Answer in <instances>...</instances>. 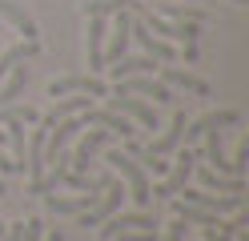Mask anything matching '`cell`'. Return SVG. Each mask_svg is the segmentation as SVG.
Here are the masks:
<instances>
[{"label":"cell","mask_w":249,"mask_h":241,"mask_svg":"<svg viewBox=\"0 0 249 241\" xmlns=\"http://www.w3.org/2000/svg\"><path fill=\"white\" fill-rule=\"evenodd\" d=\"M105 161L124 177V185H129V189H124V197H129L137 209H149V205H153V197H149V185H153V181H149V173L137 165V157H133V153H121V149H108Z\"/></svg>","instance_id":"obj_1"},{"label":"cell","mask_w":249,"mask_h":241,"mask_svg":"<svg viewBox=\"0 0 249 241\" xmlns=\"http://www.w3.org/2000/svg\"><path fill=\"white\" fill-rule=\"evenodd\" d=\"M197 161H201V153L193 149V145H185V149L177 153V161H173V169H169L165 181L149 185V197H153V201H169V197H177V193L189 185V177H193V165H197Z\"/></svg>","instance_id":"obj_2"},{"label":"cell","mask_w":249,"mask_h":241,"mask_svg":"<svg viewBox=\"0 0 249 241\" xmlns=\"http://www.w3.org/2000/svg\"><path fill=\"white\" fill-rule=\"evenodd\" d=\"M113 93H133V96H153L157 105H177L173 89H169L161 76H124V80L113 85Z\"/></svg>","instance_id":"obj_3"},{"label":"cell","mask_w":249,"mask_h":241,"mask_svg":"<svg viewBox=\"0 0 249 241\" xmlns=\"http://www.w3.org/2000/svg\"><path fill=\"white\" fill-rule=\"evenodd\" d=\"M40 197H44V209H49V213L81 217V213H89V209L97 205L101 193H56V189H49V193H40Z\"/></svg>","instance_id":"obj_4"},{"label":"cell","mask_w":249,"mask_h":241,"mask_svg":"<svg viewBox=\"0 0 249 241\" xmlns=\"http://www.w3.org/2000/svg\"><path fill=\"white\" fill-rule=\"evenodd\" d=\"M181 201H189V205H201V209H209V213H237V209H245V197L241 193H221V197H217V193H205V189H181L177 193Z\"/></svg>","instance_id":"obj_5"},{"label":"cell","mask_w":249,"mask_h":241,"mask_svg":"<svg viewBox=\"0 0 249 241\" xmlns=\"http://www.w3.org/2000/svg\"><path fill=\"white\" fill-rule=\"evenodd\" d=\"M105 109H113V112H121V117L137 121L141 129H161V125H157V112H153V105H145L141 96H133V93H113Z\"/></svg>","instance_id":"obj_6"},{"label":"cell","mask_w":249,"mask_h":241,"mask_svg":"<svg viewBox=\"0 0 249 241\" xmlns=\"http://www.w3.org/2000/svg\"><path fill=\"white\" fill-rule=\"evenodd\" d=\"M153 225H157V217L149 213V209H137V213H117L113 217H105L101 225H97V237L101 241H113L117 233H124V229H153Z\"/></svg>","instance_id":"obj_7"},{"label":"cell","mask_w":249,"mask_h":241,"mask_svg":"<svg viewBox=\"0 0 249 241\" xmlns=\"http://www.w3.org/2000/svg\"><path fill=\"white\" fill-rule=\"evenodd\" d=\"M108 141H113V133H108L105 125H89V137H81V145L72 149V169H69V173H81V177H85L89 165H92V157H97Z\"/></svg>","instance_id":"obj_8"},{"label":"cell","mask_w":249,"mask_h":241,"mask_svg":"<svg viewBox=\"0 0 249 241\" xmlns=\"http://www.w3.org/2000/svg\"><path fill=\"white\" fill-rule=\"evenodd\" d=\"M185 125H189V117H185V109H173V121H169V129L157 137V141H149V149L141 157H173L181 149V137H185Z\"/></svg>","instance_id":"obj_9"},{"label":"cell","mask_w":249,"mask_h":241,"mask_svg":"<svg viewBox=\"0 0 249 241\" xmlns=\"http://www.w3.org/2000/svg\"><path fill=\"white\" fill-rule=\"evenodd\" d=\"M121 201H124V185H121L117 177H113V181H108V185L101 189V197H97V205H92L89 213H81V225H85V229H89V225H101L105 217H113L117 209H121Z\"/></svg>","instance_id":"obj_10"},{"label":"cell","mask_w":249,"mask_h":241,"mask_svg":"<svg viewBox=\"0 0 249 241\" xmlns=\"http://www.w3.org/2000/svg\"><path fill=\"white\" fill-rule=\"evenodd\" d=\"M72 93H89V96H108V85L97 76V73H85V76H65V80H53L49 85V96H72Z\"/></svg>","instance_id":"obj_11"},{"label":"cell","mask_w":249,"mask_h":241,"mask_svg":"<svg viewBox=\"0 0 249 241\" xmlns=\"http://www.w3.org/2000/svg\"><path fill=\"white\" fill-rule=\"evenodd\" d=\"M225 125H241V112L237 109H217V112H205L201 121H193V125H185V137H181V145H193L205 129H225Z\"/></svg>","instance_id":"obj_12"},{"label":"cell","mask_w":249,"mask_h":241,"mask_svg":"<svg viewBox=\"0 0 249 241\" xmlns=\"http://www.w3.org/2000/svg\"><path fill=\"white\" fill-rule=\"evenodd\" d=\"M157 64L161 60H153V56H117L113 64H105V69H108V76H113V85H117L124 76H153Z\"/></svg>","instance_id":"obj_13"},{"label":"cell","mask_w":249,"mask_h":241,"mask_svg":"<svg viewBox=\"0 0 249 241\" xmlns=\"http://www.w3.org/2000/svg\"><path fill=\"white\" fill-rule=\"evenodd\" d=\"M129 32H133V37L137 40H141V48H145V56H153V60H161V64H173L177 60V48L173 44H169V40H161V37H153V32L145 28V24H129Z\"/></svg>","instance_id":"obj_14"},{"label":"cell","mask_w":249,"mask_h":241,"mask_svg":"<svg viewBox=\"0 0 249 241\" xmlns=\"http://www.w3.org/2000/svg\"><path fill=\"white\" fill-rule=\"evenodd\" d=\"M105 37H108V24L105 16H89V73H105Z\"/></svg>","instance_id":"obj_15"},{"label":"cell","mask_w":249,"mask_h":241,"mask_svg":"<svg viewBox=\"0 0 249 241\" xmlns=\"http://www.w3.org/2000/svg\"><path fill=\"white\" fill-rule=\"evenodd\" d=\"M157 76L165 80L169 89H185V93H193V96H209V85H205L201 76L185 73V69H173V64H157Z\"/></svg>","instance_id":"obj_16"},{"label":"cell","mask_w":249,"mask_h":241,"mask_svg":"<svg viewBox=\"0 0 249 241\" xmlns=\"http://www.w3.org/2000/svg\"><path fill=\"white\" fill-rule=\"evenodd\" d=\"M193 173H197V181H201V189H217V193H245V177H229V173H217V169H209V165H193Z\"/></svg>","instance_id":"obj_17"},{"label":"cell","mask_w":249,"mask_h":241,"mask_svg":"<svg viewBox=\"0 0 249 241\" xmlns=\"http://www.w3.org/2000/svg\"><path fill=\"white\" fill-rule=\"evenodd\" d=\"M129 24H133V16L124 12V8H117V20H113V40H108V48H105V60H117V56H124V48H129V40H133V32H129Z\"/></svg>","instance_id":"obj_18"},{"label":"cell","mask_w":249,"mask_h":241,"mask_svg":"<svg viewBox=\"0 0 249 241\" xmlns=\"http://www.w3.org/2000/svg\"><path fill=\"white\" fill-rule=\"evenodd\" d=\"M0 20H8V24H17L20 32H24V40H36L40 37V28H36V20L28 16L20 4H12V0H0Z\"/></svg>","instance_id":"obj_19"},{"label":"cell","mask_w":249,"mask_h":241,"mask_svg":"<svg viewBox=\"0 0 249 241\" xmlns=\"http://www.w3.org/2000/svg\"><path fill=\"white\" fill-rule=\"evenodd\" d=\"M24 85H28V69L17 60V64L8 69V80L0 85V105H12V101H17V96L24 93Z\"/></svg>","instance_id":"obj_20"},{"label":"cell","mask_w":249,"mask_h":241,"mask_svg":"<svg viewBox=\"0 0 249 241\" xmlns=\"http://www.w3.org/2000/svg\"><path fill=\"white\" fill-rule=\"evenodd\" d=\"M153 12H161V16H169V20H205V8H197V4H157Z\"/></svg>","instance_id":"obj_21"},{"label":"cell","mask_w":249,"mask_h":241,"mask_svg":"<svg viewBox=\"0 0 249 241\" xmlns=\"http://www.w3.org/2000/svg\"><path fill=\"white\" fill-rule=\"evenodd\" d=\"M8 121H24V125H36L40 121V112L33 109V105H0V125H8Z\"/></svg>","instance_id":"obj_22"},{"label":"cell","mask_w":249,"mask_h":241,"mask_svg":"<svg viewBox=\"0 0 249 241\" xmlns=\"http://www.w3.org/2000/svg\"><path fill=\"white\" fill-rule=\"evenodd\" d=\"M113 241H161V233H157V225H153V229H124Z\"/></svg>","instance_id":"obj_23"},{"label":"cell","mask_w":249,"mask_h":241,"mask_svg":"<svg viewBox=\"0 0 249 241\" xmlns=\"http://www.w3.org/2000/svg\"><path fill=\"white\" fill-rule=\"evenodd\" d=\"M40 237H44V221H40V217H28V221H24L20 241H40Z\"/></svg>","instance_id":"obj_24"},{"label":"cell","mask_w":249,"mask_h":241,"mask_svg":"<svg viewBox=\"0 0 249 241\" xmlns=\"http://www.w3.org/2000/svg\"><path fill=\"white\" fill-rule=\"evenodd\" d=\"M181 237H185V221H181V217H173V221L165 225V237H161V241H181Z\"/></svg>","instance_id":"obj_25"},{"label":"cell","mask_w":249,"mask_h":241,"mask_svg":"<svg viewBox=\"0 0 249 241\" xmlns=\"http://www.w3.org/2000/svg\"><path fill=\"white\" fill-rule=\"evenodd\" d=\"M8 173H24V165H20V161H12L8 153H0V177H8Z\"/></svg>","instance_id":"obj_26"},{"label":"cell","mask_w":249,"mask_h":241,"mask_svg":"<svg viewBox=\"0 0 249 241\" xmlns=\"http://www.w3.org/2000/svg\"><path fill=\"white\" fill-rule=\"evenodd\" d=\"M205 241H229V233H217V229H205Z\"/></svg>","instance_id":"obj_27"},{"label":"cell","mask_w":249,"mask_h":241,"mask_svg":"<svg viewBox=\"0 0 249 241\" xmlns=\"http://www.w3.org/2000/svg\"><path fill=\"white\" fill-rule=\"evenodd\" d=\"M40 241H65V233H60V229H49V233H44Z\"/></svg>","instance_id":"obj_28"},{"label":"cell","mask_w":249,"mask_h":241,"mask_svg":"<svg viewBox=\"0 0 249 241\" xmlns=\"http://www.w3.org/2000/svg\"><path fill=\"white\" fill-rule=\"evenodd\" d=\"M0 193H8V185H4V177H0Z\"/></svg>","instance_id":"obj_29"},{"label":"cell","mask_w":249,"mask_h":241,"mask_svg":"<svg viewBox=\"0 0 249 241\" xmlns=\"http://www.w3.org/2000/svg\"><path fill=\"white\" fill-rule=\"evenodd\" d=\"M233 4H249V0H233Z\"/></svg>","instance_id":"obj_30"}]
</instances>
